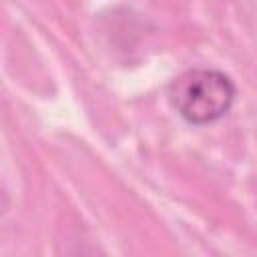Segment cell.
Masks as SVG:
<instances>
[{
	"label": "cell",
	"instance_id": "cell-1",
	"mask_svg": "<svg viewBox=\"0 0 257 257\" xmlns=\"http://www.w3.org/2000/svg\"><path fill=\"white\" fill-rule=\"evenodd\" d=\"M169 100L185 120L209 124L229 112L235 100V86L231 78L219 70L193 68L171 82Z\"/></svg>",
	"mask_w": 257,
	"mask_h": 257
}]
</instances>
